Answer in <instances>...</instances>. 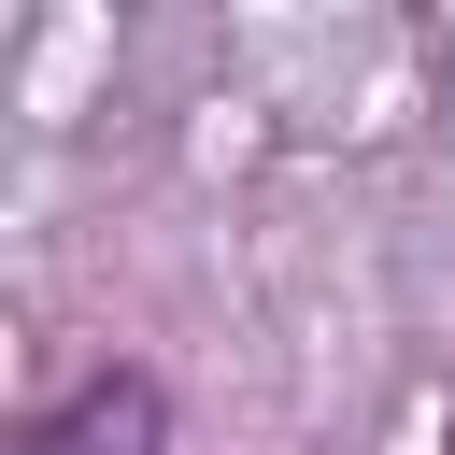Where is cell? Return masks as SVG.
<instances>
[{"mask_svg": "<svg viewBox=\"0 0 455 455\" xmlns=\"http://www.w3.org/2000/svg\"><path fill=\"white\" fill-rule=\"evenodd\" d=\"M14 455H171V384L156 370H85L14 427Z\"/></svg>", "mask_w": 455, "mask_h": 455, "instance_id": "cell-1", "label": "cell"}, {"mask_svg": "<svg viewBox=\"0 0 455 455\" xmlns=\"http://www.w3.org/2000/svg\"><path fill=\"white\" fill-rule=\"evenodd\" d=\"M441 455H455V398H441Z\"/></svg>", "mask_w": 455, "mask_h": 455, "instance_id": "cell-2", "label": "cell"}]
</instances>
